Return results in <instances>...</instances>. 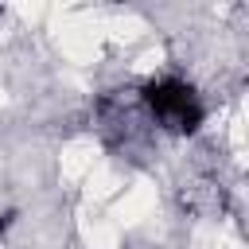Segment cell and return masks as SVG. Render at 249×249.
I'll return each mask as SVG.
<instances>
[{"mask_svg": "<svg viewBox=\"0 0 249 249\" xmlns=\"http://www.w3.org/2000/svg\"><path fill=\"white\" fill-rule=\"evenodd\" d=\"M144 105L171 132H195L202 124V105H198L195 89L183 78H156V82H148Z\"/></svg>", "mask_w": 249, "mask_h": 249, "instance_id": "1", "label": "cell"}, {"mask_svg": "<svg viewBox=\"0 0 249 249\" xmlns=\"http://www.w3.org/2000/svg\"><path fill=\"white\" fill-rule=\"evenodd\" d=\"M12 222H16V210H8V214H0V233H4V230H8Z\"/></svg>", "mask_w": 249, "mask_h": 249, "instance_id": "2", "label": "cell"}]
</instances>
